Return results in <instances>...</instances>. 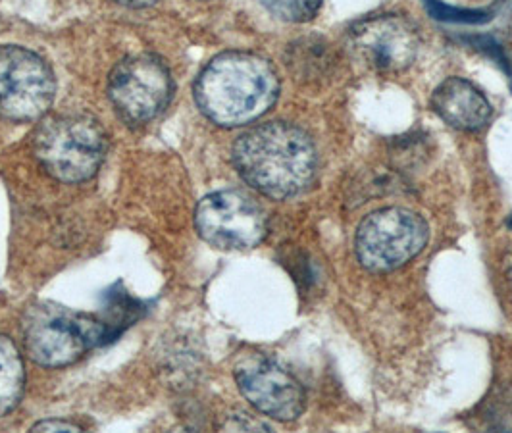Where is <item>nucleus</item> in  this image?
Listing matches in <instances>:
<instances>
[{
    "mask_svg": "<svg viewBox=\"0 0 512 433\" xmlns=\"http://www.w3.org/2000/svg\"><path fill=\"white\" fill-rule=\"evenodd\" d=\"M174 79L154 54H135L122 60L108 77V99L129 126H145L172 101Z\"/></svg>",
    "mask_w": 512,
    "mask_h": 433,
    "instance_id": "423d86ee",
    "label": "nucleus"
},
{
    "mask_svg": "<svg viewBox=\"0 0 512 433\" xmlns=\"http://www.w3.org/2000/svg\"><path fill=\"white\" fill-rule=\"evenodd\" d=\"M280 97L276 68L253 52L214 56L195 81V101L220 128H241L264 116Z\"/></svg>",
    "mask_w": 512,
    "mask_h": 433,
    "instance_id": "f03ea898",
    "label": "nucleus"
},
{
    "mask_svg": "<svg viewBox=\"0 0 512 433\" xmlns=\"http://www.w3.org/2000/svg\"><path fill=\"white\" fill-rule=\"evenodd\" d=\"M106 328L91 316L54 303L29 306L22 320L27 357L45 368L70 366L103 343Z\"/></svg>",
    "mask_w": 512,
    "mask_h": 433,
    "instance_id": "20e7f679",
    "label": "nucleus"
},
{
    "mask_svg": "<svg viewBox=\"0 0 512 433\" xmlns=\"http://www.w3.org/2000/svg\"><path fill=\"white\" fill-rule=\"evenodd\" d=\"M195 228L208 245L222 251L253 249L268 233L266 212L243 191L206 195L195 210Z\"/></svg>",
    "mask_w": 512,
    "mask_h": 433,
    "instance_id": "6e6552de",
    "label": "nucleus"
},
{
    "mask_svg": "<svg viewBox=\"0 0 512 433\" xmlns=\"http://www.w3.org/2000/svg\"><path fill=\"white\" fill-rule=\"evenodd\" d=\"M428 239L430 230L422 216L407 208L391 206L372 212L360 222L355 251L366 270L385 274L420 255Z\"/></svg>",
    "mask_w": 512,
    "mask_h": 433,
    "instance_id": "39448f33",
    "label": "nucleus"
},
{
    "mask_svg": "<svg viewBox=\"0 0 512 433\" xmlns=\"http://www.w3.org/2000/svg\"><path fill=\"white\" fill-rule=\"evenodd\" d=\"M235 382L258 412L280 422L297 420L307 405L303 385L270 358H243L235 366Z\"/></svg>",
    "mask_w": 512,
    "mask_h": 433,
    "instance_id": "9d476101",
    "label": "nucleus"
},
{
    "mask_svg": "<svg viewBox=\"0 0 512 433\" xmlns=\"http://www.w3.org/2000/svg\"><path fill=\"white\" fill-rule=\"evenodd\" d=\"M505 276H507V280L511 283L512 289V253L509 255V258H507V262H505Z\"/></svg>",
    "mask_w": 512,
    "mask_h": 433,
    "instance_id": "a211bd4d",
    "label": "nucleus"
},
{
    "mask_svg": "<svg viewBox=\"0 0 512 433\" xmlns=\"http://www.w3.org/2000/svg\"><path fill=\"white\" fill-rule=\"evenodd\" d=\"M509 226H511V228H512V218H511V220H509Z\"/></svg>",
    "mask_w": 512,
    "mask_h": 433,
    "instance_id": "6ab92c4d",
    "label": "nucleus"
},
{
    "mask_svg": "<svg viewBox=\"0 0 512 433\" xmlns=\"http://www.w3.org/2000/svg\"><path fill=\"white\" fill-rule=\"evenodd\" d=\"M56 93L51 66L24 47H0V116L33 122L45 116Z\"/></svg>",
    "mask_w": 512,
    "mask_h": 433,
    "instance_id": "0eeeda50",
    "label": "nucleus"
},
{
    "mask_svg": "<svg viewBox=\"0 0 512 433\" xmlns=\"http://www.w3.org/2000/svg\"><path fill=\"white\" fill-rule=\"evenodd\" d=\"M33 153L52 178L81 183L99 172L106 154V133L87 114L54 116L37 129Z\"/></svg>",
    "mask_w": 512,
    "mask_h": 433,
    "instance_id": "7ed1b4c3",
    "label": "nucleus"
},
{
    "mask_svg": "<svg viewBox=\"0 0 512 433\" xmlns=\"http://www.w3.org/2000/svg\"><path fill=\"white\" fill-rule=\"evenodd\" d=\"M420 33L399 14L368 16L349 29L347 47L364 68L378 74L409 70L420 52Z\"/></svg>",
    "mask_w": 512,
    "mask_h": 433,
    "instance_id": "1a4fd4ad",
    "label": "nucleus"
},
{
    "mask_svg": "<svg viewBox=\"0 0 512 433\" xmlns=\"http://www.w3.org/2000/svg\"><path fill=\"white\" fill-rule=\"evenodd\" d=\"M26 387V366L18 347L0 335V416L8 414L22 401Z\"/></svg>",
    "mask_w": 512,
    "mask_h": 433,
    "instance_id": "f8f14e48",
    "label": "nucleus"
},
{
    "mask_svg": "<svg viewBox=\"0 0 512 433\" xmlns=\"http://www.w3.org/2000/svg\"><path fill=\"white\" fill-rule=\"evenodd\" d=\"M432 108L445 124L461 131H478L491 118V106L482 91L462 77H449L437 87Z\"/></svg>",
    "mask_w": 512,
    "mask_h": 433,
    "instance_id": "9b49d317",
    "label": "nucleus"
},
{
    "mask_svg": "<svg viewBox=\"0 0 512 433\" xmlns=\"http://www.w3.org/2000/svg\"><path fill=\"white\" fill-rule=\"evenodd\" d=\"M122 6H128V8H147V6H153L158 0H114Z\"/></svg>",
    "mask_w": 512,
    "mask_h": 433,
    "instance_id": "f3484780",
    "label": "nucleus"
},
{
    "mask_svg": "<svg viewBox=\"0 0 512 433\" xmlns=\"http://www.w3.org/2000/svg\"><path fill=\"white\" fill-rule=\"evenodd\" d=\"M330 45L318 37L297 41L289 49L287 66L293 72L295 79H314L326 72H330L332 58H330Z\"/></svg>",
    "mask_w": 512,
    "mask_h": 433,
    "instance_id": "ddd939ff",
    "label": "nucleus"
},
{
    "mask_svg": "<svg viewBox=\"0 0 512 433\" xmlns=\"http://www.w3.org/2000/svg\"><path fill=\"white\" fill-rule=\"evenodd\" d=\"M81 428L76 424H70L66 420H43L37 422L31 432H79Z\"/></svg>",
    "mask_w": 512,
    "mask_h": 433,
    "instance_id": "dca6fc26",
    "label": "nucleus"
},
{
    "mask_svg": "<svg viewBox=\"0 0 512 433\" xmlns=\"http://www.w3.org/2000/svg\"><path fill=\"white\" fill-rule=\"evenodd\" d=\"M258 2L280 20L293 22V24L310 22L322 6V0H258Z\"/></svg>",
    "mask_w": 512,
    "mask_h": 433,
    "instance_id": "4468645a",
    "label": "nucleus"
},
{
    "mask_svg": "<svg viewBox=\"0 0 512 433\" xmlns=\"http://www.w3.org/2000/svg\"><path fill=\"white\" fill-rule=\"evenodd\" d=\"M231 158L241 178L276 201L307 191L318 168L312 139L287 122H268L245 131L235 141Z\"/></svg>",
    "mask_w": 512,
    "mask_h": 433,
    "instance_id": "f257e3e1",
    "label": "nucleus"
},
{
    "mask_svg": "<svg viewBox=\"0 0 512 433\" xmlns=\"http://www.w3.org/2000/svg\"><path fill=\"white\" fill-rule=\"evenodd\" d=\"M432 18L441 22H459V24H484L491 20L489 10H466L443 4L441 0H424Z\"/></svg>",
    "mask_w": 512,
    "mask_h": 433,
    "instance_id": "2eb2a0df",
    "label": "nucleus"
}]
</instances>
